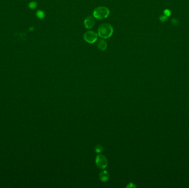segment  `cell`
I'll return each instance as SVG.
<instances>
[{"mask_svg":"<svg viewBox=\"0 0 189 188\" xmlns=\"http://www.w3.org/2000/svg\"><path fill=\"white\" fill-rule=\"evenodd\" d=\"M36 16L39 19H43L45 17V13L43 11L39 10L36 12Z\"/></svg>","mask_w":189,"mask_h":188,"instance_id":"cell-8","label":"cell"},{"mask_svg":"<svg viewBox=\"0 0 189 188\" xmlns=\"http://www.w3.org/2000/svg\"><path fill=\"white\" fill-rule=\"evenodd\" d=\"M160 19L162 22H164V21H165L167 19V18L165 16H161L160 18Z\"/></svg>","mask_w":189,"mask_h":188,"instance_id":"cell-12","label":"cell"},{"mask_svg":"<svg viewBox=\"0 0 189 188\" xmlns=\"http://www.w3.org/2000/svg\"><path fill=\"white\" fill-rule=\"evenodd\" d=\"M98 34L94 31H87L84 33V39L89 44H93L98 40Z\"/></svg>","mask_w":189,"mask_h":188,"instance_id":"cell-3","label":"cell"},{"mask_svg":"<svg viewBox=\"0 0 189 188\" xmlns=\"http://www.w3.org/2000/svg\"><path fill=\"white\" fill-rule=\"evenodd\" d=\"M100 178L102 181H106L109 180V174L107 171L103 170L100 174Z\"/></svg>","mask_w":189,"mask_h":188,"instance_id":"cell-7","label":"cell"},{"mask_svg":"<svg viewBox=\"0 0 189 188\" xmlns=\"http://www.w3.org/2000/svg\"><path fill=\"white\" fill-rule=\"evenodd\" d=\"M96 163L98 168L101 169H104L107 166L108 161L105 155H99L96 158Z\"/></svg>","mask_w":189,"mask_h":188,"instance_id":"cell-4","label":"cell"},{"mask_svg":"<svg viewBox=\"0 0 189 188\" xmlns=\"http://www.w3.org/2000/svg\"><path fill=\"white\" fill-rule=\"evenodd\" d=\"M95 150H96V152H98V153H100V152H102V147L101 146L97 145V146H96V148H95Z\"/></svg>","mask_w":189,"mask_h":188,"instance_id":"cell-10","label":"cell"},{"mask_svg":"<svg viewBox=\"0 0 189 188\" xmlns=\"http://www.w3.org/2000/svg\"><path fill=\"white\" fill-rule=\"evenodd\" d=\"M37 6V4H36V2H34V1H32L31 2H30L29 4V7L31 9H35Z\"/></svg>","mask_w":189,"mask_h":188,"instance_id":"cell-9","label":"cell"},{"mask_svg":"<svg viewBox=\"0 0 189 188\" xmlns=\"http://www.w3.org/2000/svg\"><path fill=\"white\" fill-rule=\"evenodd\" d=\"M30 30H34V28L32 27L31 28H30Z\"/></svg>","mask_w":189,"mask_h":188,"instance_id":"cell-13","label":"cell"},{"mask_svg":"<svg viewBox=\"0 0 189 188\" xmlns=\"http://www.w3.org/2000/svg\"><path fill=\"white\" fill-rule=\"evenodd\" d=\"M96 45L98 49L101 51H105L107 47V43L104 39H100L96 41Z\"/></svg>","mask_w":189,"mask_h":188,"instance_id":"cell-6","label":"cell"},{"mask_svg":"<svg viewBox=\"0 0 189 188\" xmlns=\"http://www.w3.org/2000/svg\"><path fill=\"white\" fill-rule=\"evenodd\" d=\"M110 11L107 7L105 6H100L96 8L93 12L94 17L98 19H103L109 17Z\"/></svg>","mask_w":189,"mask_h":188,"instance_id":"cell-2","label":"cell"},{"mask_svg":"<svg viewBox=\"0 0 189 188\" xmlns=\"http://www.w3.org/2000/svg\"><path fill=\"white\" fill-rule=\"evenodd\" d=\"M113 28L109 23H103L98 27L97 34L102 39H107L112 36Z\"/></svg>","mask_w":189,"mask_h":188,"instance_id":"cell-1","label":"cell"},{"mask_svg":"<svg viewBox=\"0 0 189 188\" xmlns=\"http://www.w3.org/2000/svg\"><path fill=\"white\" fill-rule=\"evenodd\" d=\"M84 26L87 29H91L95 24V20L94 17L88 16L84 19Z\"/></svg>","mask_w":189,"mask_h":188,"instance_id":"cell-5","label":"cell"},{"mask_svg":"<svg viewBox=\"0 0 189 188\" xmlns=\"http://www.w3.org/2000/svg\"><path fill=\"white\" fill-rule=\"evenodd\" d=\"M164 14L166 15V16H169L170 15V12L169 11V10H165V11H164Z\"/></svg>","mask_w":189,"mask_h":188,"instance_id":"cell-11","label":"cell"}]
</instances>
